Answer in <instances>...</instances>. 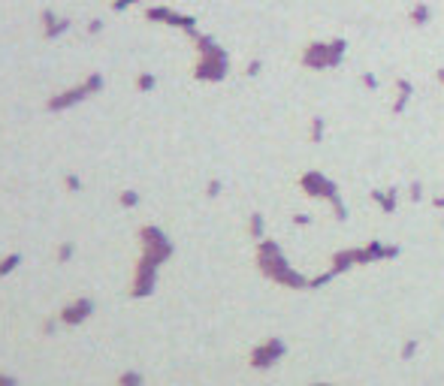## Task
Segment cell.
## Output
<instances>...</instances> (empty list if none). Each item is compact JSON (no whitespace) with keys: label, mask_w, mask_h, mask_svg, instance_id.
Returning <instances> with one entry per match:
<instances>
[{"label":"cell","mask_w":444,"mask_h":386,"mask_svg":"<svg viewBox=\"0 0 444 386\" xmlns=\"http://www.w3.org/2000/svg\"><path fill=\"white\" fill-rule=\"evenodd\" d=\"M426 18H429V9L426 6H417L414 9V21H426Z\"/></svg>","instance_id":"cell-1"}]
</instances>
